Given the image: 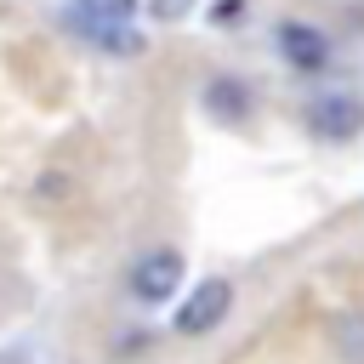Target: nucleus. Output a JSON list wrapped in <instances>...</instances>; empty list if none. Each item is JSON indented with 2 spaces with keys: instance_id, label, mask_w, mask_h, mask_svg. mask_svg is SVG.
<instances>
[{
  "instance_id": "obj_4",
  "label": "nucleus",
  "mask_w": 364,
  "mask_h": 364,
  "mask_svg": "<svg viewBox=\"0 0 364 364\" xmlns=\"http://www.w3.org/2000/svg\"><path fill=\"white\" fill-rule=\"evenodd\" d=\"M273 40H279V57H284L290 68H324V63L336 57L330 34L313 28V23H296V17H284V23L273 28Z\"/></svg>"
},
{
  "instance_id": "obj_8",
  "label": "nucleus",
  "mask_w": 364,
  "mask_h": 364,
  "mask_svg": "<svg viewBox=\"0 0 364 364\" xmlns=\"http://www.w3.org/2000/svg\"><path fill=\"white\" fill-rule=\"evenodd\" d=\"M188 0H154V17H182Z\"/></svg>"
},
{
  "instance_id": "obj_5",
  "label": "nucleus",
  "mask_w": 364,
  "mask_h": 364,
  "mask_svg": "<svg viewBox=\"0 0 364 364\" xmlns=\"http://www.w3.org/2000/svg\"><path fill=\"white\" fill-rule=\"evenodd\" d=\"M131 11H136V0H68L63 23H68L74 34L97 40V34H108V28H131Z\"/></svg>"
},
{
  "instance_id": "obj_2",
  "label": "nucleus",
  "mask_w": 364,
  "mask_h": 364,
  "mask_svg": "<svg viewBox=\"0 0 364 364\" xmlns=\"http://www.w3.org/2000/svg\"><path fill=\"white\" fill-rule=\"evenodd\" d=\"M228 313H233V284H228V279H205V284L176 307V336H205V330H216Z\"/></svg>"
},
{
  "instance_id": "obj_3",
  "label": "nucleus",
  "mask_w": 364,
  "mask_h": 364,
  "mask_svg": "<svg viewBox=\"0 0 364 364\" xmlns=\"http://www.w3.org/2000/svg\"><path fill=\"white\" fill-rule=\"evenodd\" d=\"M182 273H188V267H182L176 250H148V256L131 262V296L154 307V301H165V296L182 284Z\"/></svg>"
},
{
  "instance_id": "obj_1",
  "label": "nucleus",
  "mask_w": 364,
  "mask_h": 364,
  "mask_svg": "<svg viewBox=\"0 0 364 364\" xmlns=\"http://www.w3.org/2000/svg\"><path fill=\"white\" fill-rule=\"evenodd\" d=\"M307 131L318 142H353L364 131V102L353 91H318L307 102Z\"/></svg>"
},
{
  "instance_id": "obj_6",
  "label": "nucleus",
  "mask_w": 364,
  "mask_h": 364,
  "mask_svg": "<svg viewBox=\"0 0 364 364\" xmlns=\"http://www.w3.org/2000/svg\"><path fill=\"white\" fill-rule=\"evenodd\" d=\"M205 108H210L216 119H250V91H245L239 80H228V74H222V80H210V85H205Z\"/></svg>"
},
{
  "instance_id": "obj_7",
  "label": "nucleus",
  "mask_w": 364,
  "mask_h": 364,
  "mask_svg": "<svg viewBox=\"0 0 364 364\" xmlns=\"http://www.w3.org/2000/svg\"><path fill=\"white\" fill-rule=\"evenodd\" d=\"M330 341H336V353L347 364H364V313H341L330 324Z\"/></svg>"
}]
</instances>
